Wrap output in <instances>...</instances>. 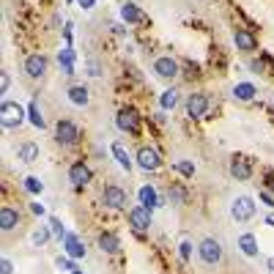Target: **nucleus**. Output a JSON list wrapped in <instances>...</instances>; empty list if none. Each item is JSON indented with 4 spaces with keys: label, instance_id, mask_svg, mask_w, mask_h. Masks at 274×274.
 Masks as SVG:
<instances>
[{
    "label": "nucleus",
    "instance_id": "32",
    "mask_svg": "<svg viewBox=\"0 0 274 274\" xmlns=\"http://www.w3.org/2000/svg\"><path fill=\"white\" fill-rule=\"evenodd\" d=\"M55 266H58V269H61V271H77V266L71 263L69 258H58V260H55Z\"/></svg>",
    "mask_w": 274,
    "mask_h": 274
},
{
    "label": "nucleus",
    "instance_id": "36",
    "mask_svg": "<svg viewBox=\"0 0 274 274\" xmlns=\"http://www.w3.org/2000/svg\"><path fill=\"white\" fill-rule=\"evenodd\" d=\"M189 247H192L189 242H181V244H178V252H181L184 260H189Z\"/></svg>",
    "mask_w": 274,
    "mask_h": 274
},
{
    "label": "nucleus",
    "instance_id": "4",
    "mask_svg": "<svg viewBox=\"0 0 274 274\" xmlns=\"http://www.w3.org/2000/svg\"><path fill=\"white\" fill-rule=\"evenodd\" d=\"M198 252H200V258H203V263H209V266L222 260V244H219L217 239H203L200 247H198Z\"/></svg>",
    "mask_w": 274,
    "mask_h": 274
},
{
    "label": "nucleus",
    "instance_id": "14",
    "mask_svg": "<svg viewBox=\"0 0 274 274\" xmlns=\"http://www.w3.org/2000/svg\"><path fill=\"white\" fill-rule=\"evenodd\" d=\"M69 181L74 186H85L91 181V168H88V165H83V162H74L69 168Z\"/></svg>",
    "mask_w": 274,
    "mask_h": 274
},
{
    "label": "nucleus",
    "instance_id": "41",
    "mask_svg": "<svg viewBox=\"0 0 274 274\" xmlns=\"http://www.w3.org/2000/svg\"><path fill=\"white\" fill-rule=\"evenodd\" d=\"M266 225H271V228H274V211L266 214Z\"/></svg>",
    "mask_w": 274,
    "mask_h": 274
},
{
    "label": "nucleus",
    "instance_id": "30",
    "mask_svg": "<svg viewBox=\"0 0 274 274\" xmlns=\"http://www.w3.org/2000/svg\"><path fill=\"white\" fill-rule=\"evenodd\" d=\"M176 170L178 173H181V176H195V165H192V162H176Z\"/></svg>",
    "mask_w": 274,
    "mask_h": 274
},
{
    "label": "nucleus",
    "instance_id": "15",
    "mask_svg": "<svg viewBox=\"0 0 274 274\" xmlns=\"http://www.w3.org/2000/svg\"><path fill=\"white\" fill-rule=\"evenodd\" d=\"M19 211L17 209H11V206H3V209H0V228H3L6 233L9 230H14L17 225H19Z\"/></svg>",
    "mask_w": 274,
    "mask_h": 274
},
{
    "label": "nucleus",
    "instance_id": "44",
    "mask_svg": "<svg viewBox=\"0 0 274 274\" xmlns=\"http://www.w3.org/2000/svg\"><path fill=\"white\" fill-rule=\"evenodd\" d=\"M71 274H83V271H71Z\"/></svg>",
    "mask_w": 274,
    "mask_h": 274
},
{
    "label": "nucleus",
    "instance_id": "24",
    "mask_svg": "<svg viewBox=\"0 0 274 274\" xmlns=\"http://www.w3.org/2000/svg\"><path fill=\"white\" fill-rule=\"evenodd\" d=\"M99 247H102V252H118L121 250V239L112 236V233H102L99 236Z\"/></svg>",
    "mask_w": 274,
    "mask_h": 274
},
{
    "label": "nucleus",
    "instance_id": "16",
    "mask_svg": "<svg viewBox=\"0 0 274 274\" xmlns=\"http://www.w3.org/2000/svg\"><path fill=\"white\" fill-rule=\"evenodd\" d=\"M66 255H69L71 260L85 258V247L80 244V239L74 236V233H66Z\"/></svg>",
    "mask_w": 274,
    "mask_h": 274
},
{
    "label": "nucleus",
    "instance_id": "40",
    "mask_svg": "<svg viewBox=\"0 0 274 274\" xmlns=\"http://www.w3.org/2000/svg\"><path fill=\"white\" fill-rule=\"evenodd\" d=\"M63 36H66V42H71V25H66V28H63Z\"/></svg>",
    "mask_w": 274,
    "mask_h": 274
},
{
    "label": "nucleus",
    "instance_id": "29",
    "mask_svg": "<svg viewBox=\"0 0 274 274\" xmlns=\"http://www.w3.org/2000/svg\"><path fill=\"white\" fill-rule=\"evenodd\" d=\"M50 230L55 233L58 239H66V233H63V222L58 217H50Z\"/></svg>",
    "mask_w": 274,
    "mask_h": 274
},
{
    "label": "nucleus",
    "instance_id": "33",
    "mask_svg": "<svg viewBox=\"0 0 274 274\" xmlns=\"http://www.w3.org/2000/svg\"><path fill=\"white\" fill-rule=\"evenodd\" d=\"M47 239H50V230H36V233H33V244H36V247H42V244H47Z\"/></svg>",
    "mask_w": 274,
    "mask_h": 274
},
{
    "label": "nucleus",
    "instance_id": "31",
    "mask_svg": "<svg viewBox=\"0 0 274 274\" xmlns=\"http://www.w3.org/2000/svg\"><path fill=\"white\" fill-rule=\"evenodd\" d=\"M170 200H176V206H184L186 203V192L178 189V186H173V189H170Z\"/></svg>",
    "mask_w": 274,
    "mask_h": 274
},
{
    "label": "nucleus",
    "instance_id": "9",
    "mask_svg": "<svg viewBox=\"0 0 274 274\" xmlns=\"http://www.w3.org/2000/svg\"><path fill=\"white\" fill-rule=\"evenodd\" d=\"M137 165H140L145 173H148V170H159V168H162V159H159L156 148H148V145H143V148L137 151Z\"/></svg>",
    "mask_w": 274,
    "mask_h": 274
},
{
    "label": "nucleus",
    "instance_id": "21",
    "mask_svg": "<svg viewBox=\"0 0 274 274\" xmlns=\"http://www.w3.org/2000/svg\"><path fill=\"white\" fill-rule=\"evenodd\" d=\"M121 17H124V22H132V25H137V22H143V11L137 9L135 3H126V6H121Z\"/></svg>",
    "mask_w": 274,
    "mask_h": 274
},
{
    "label": "nucleus",
    "instance_id": "34",
    "mask_svg": "<svg viewBox=\"0 0 274 274\" xmlns=\"http://www.w3.org/2000/svg\"><path fill=\"white\" fill-rule=\"evenodd\" d=\"M9 85H11V77L3 71V74H0V93H9Z\"/></svg>",
    "mask_w": 274,
    "mask_h": 274
},
{
    "label": "nucleus",
    "instance_id": "37",
    "mask_svg": "<svg viewBox=\"0 0 274 274\" xmlns=\"http://www.w3.org/2000/svg\"><path fill=\"white\" fill-rule=\"evenodd\" d=\"M0 271H3V274H11V271H14V263H11L9 258H3V263H0Z\"/></svg>",
    "mask_w": 274,
    "mask_h": 274
},
{
    "label": "nucleus",
    "instance_id": "17",
    "mask_svg": "<svg viewBox=\"0 0 274 274\" xmlns=\"http://www.w3.org/2000/svg\"><path fill=\"white\" fill-rule=\"evenodd\" d=\"M140 203H143L145 209H156V206H162V200H159L153 186H140Z\"/></svg>",
    "mask_w": 274,
    "mask_h": 274
},
{
    "label": "nucleus",
    "instance_id": "23",
    "mask_svg": "<svg viewBox=\"0 0 274 274\" xmlns=\"http://www.w3.org/2000/svg\"><path fill=\"white\" fill-rule=\"evenodd\" d=\"M233 96H236L239 102H252V99H255V85L252 83H239L236 88H233Z\"/></svg>",
    "mask_w": 274,
    "mask_h": 274
},
{
    "label": "nucleus",
    "instance_id": "12",
    "mask_svg": "<svg viewBox=\"0 0 274 274\" xmlns=\"http://www.w3.org/2000/svg\"><path fill=\"white\" fill-rule=\"evenodd\" d=\"M129 225H132L137 233L148 230V228H151V209H145V206H137V209H132V211H129Z\"/></svg>",
    "mask_w": 274,
    "mask_h": 274
},
{
    "label": "nucleus",
    "instance_id": "6",
    "mask_svg": "<svg viewBox=\"0 0 274 274\" xmlns=\"http://www.w3.org/2000/svg\"><path fill=\"white\" fill-rule=\"evenodd\" d=\"M206 112H209V96H206V93H192V96L186 99V115L206 118Z\"/></svg>",
    "mask_w": 274,
    "mask_h": 274
},
{
    "label": "nucleus",
    "instance_id": "10",
    "mask_svg": "<svg viewBox=\"0 0 274 274\" xmlns=\"http://www.w3.org/2000/svg\"><path fill=\"white\" fill-rule=\"evenodd\" d=\"M102 203L107 206V209H126V192L121 189V186H107V189L102 192Z\"/></svg>",
    "mask_w": 274,
    "mask_h": 274
},
{
    "label": "nucleus",
    "instance_id": "19",
    "mask_svg": "<svg viewBox=\"0 0 274 274\" xmlns=\"http://www.w3.org/2000/svg\"><path fill=\"white\" fill-rule=\"evenodd\" d=\"M239 247H242V252L250 258L258 255V239L252 236V233H242V236H239Z\"/></svg>",
    "mask_w": 274,
    "mask_h": 274
},
{
    "label": "nucleus",
    "instance_id": "28",
    "mask_svg": "<svg viewBox=\"0 0 274 274\" xmlns=\"http://www.w3.org/2000/svg\"><path fill=\"white\" fill-rule=\"evenodd\" d=\"M25 189L30 192V195H42V189H44V184L38 181L36 176H30V178H25Z\"/></svg>",
    "mask_w": 274,
    "mask_h": 274
},
{
    "label": "nucleus",
    "instance_id": "39",
    "mask_svg": "<svg viewBox=\"0 0 274 274\" xmlns=\"http://www.w3.org/2000/svg\"><path fill=\"white\" fill-rule=\"evenodd\" d=\"M77 3H80V6H83V9H85V11H91V9H93V3H96V0H77Z\"/></svg>",
    "mask_w": 274,
    "mask_h": 274
},
{
    "label": "nucleus",
    "instance_id": "38",
    "mask_svg": "<svg viewBox=\"0 0 274 274\" xmlns=\"http://www.w3.org/2000/svg\"><path fill=\"white\" fill-rule=\"evenodd\" d=\"M30 211H33V214H38V217H42V214H44V206H42V203H30Z\"/></svg>",
    "mask_w": 274,
    "mask_h": 274
},
{
    "label": "nucleus",
    "instance_id": "43",
    "mask_svg": "<svg viewBox=\"0 0 274 274\" xmlns=\"http://www.w3.org/2000/svg\"><path fill=\"white\" fill-rule=\"evenodd\" d=\"M269 189H274V178H269Z\"/></svg>",
    "mask_w": 274,
    "mask_h": 274
},
{
    "label": "nucleus",
    "instance_id": "3",
    "mask_svg": "<svg viewBox=\"0 0 274 274\" xmlns=\"http://www.w3.org/2000/svg\"><path fill=\"white\" fill-rule=\"evenodd\" d=\"M230 217L236 219V222H247V219H252V217H255V200L247 198V195L236 198V200H233V206H230Z\"/></svg>",
    "mask_w": 274,
    "mask_h": 274
},
{
    "label": "nucleus",
    "instance_id": "1",
    "mask_svg": "<svg viewBox=\"0 0 274 274\" xmlns=\"http://www.w3.org/2000/svg\"><path fill=\"white\" fill-rule=\"evenodd\" d=\"M0 121H3L6 129H19V124L25 121V110L17 102H3V107H0Z\"/></svg>",
    "mask_w": 274,
    "mask_h": 274
},
{
    "label": "nucleus",
    "instance_id": "13",
    "mask_svg": "<svg viewBox=\"0 0 274 274\" xmlns=\"http://www.w3.org/2000/svg\"><path fill=\"white\" fill-rule=\"evenodd\" d=\"M233 42H236V47L242 52H255L258 50V38L252 36L250 30H244V28H239L236 33H233Z\"/></svg>",
    "mask_w": 274,
    "mask_h": 274
},
{
    "label": "nucleus",
    "instance_id": "27",
    "mask_svg": "<svg viewBox=\"0 0 274 274\" xmlns=\"http://www.w3.org/2000/svg\"><path fill=\"white\" fill-rule=\"evenodd\" d=\"M159 104H162L165 110H173V107L178 104V91H173V88H170V91H165V93H162V99H159Z\"/></svg>",
    "mask_w": 274,
    "mask_h": 274
},
{
    "label": "nucleus",
    "instance_id": "35",
    "mask_svg": "<svg viewBox=\"0 0 274 274\" xmlns=\"http://www.w3.org/2000/svg\"><path fill=\"white\" fill-rule=\"evenodd\" d=\"M260 200H263V203L269 206V209H274V195H271L269 189H263V192H260Z\"/></svg>",
    "mask_w": 274,
    "mask_h": 274
},
{
    "label": "nucleus",
    "instance_id": "11",
    "mask_svg": "<svg viewBox=\"0 0 274 274\" xmlns=\"http://www.w3.org/2000/svg\"><path fill=\"white\" fill-rule=\"evenodd\" d=\"M230 176L236 178V181H247V178L252 176V162L242 153H236V156L230 159Z\"/></svg>",
    "mask_w": 274,
    "mask_h": 274
},
{
    "label": "nucleus",
    "instance_id": "26",
    "mask_svg": "<svg viewBox=\"0 0 274 274\" xmlns=\"http://www.w3.org/2000/svg\"><path fill=\"white\" fill-rule=\"evenodd\" d=\"M28 118L36 129H44V118H42V110H38V102H30L28 104Z\"/></svg>",
    "mask_w": 274,
    "mask_h": 274
},
{
    "label": "nucleus",
    "instance_id": "18",
    "mask_svg": "<svg viewBox=\"0 0 274 274\" xmlns=\"http://www.w3.org/2000/svg\"><path fill=\"white\" fill-rule=\"evenodd\" d=\"M17 156L19 159H22V162H36V159H38V145L36 143H30V140H28V143H19V148H17Z\"/></svg>",
    "mask_w": 274,
    "mask_h": 274
},
{
    "label": "nucleus",
    "instance_id": "20",
    "mask_svg": "<svg viewBox=\"0 0 274 274\" xmlns=\"http://www.w3.org/2000/svg\"><path fill=\"white\" fill-rule=\"evenodd\" d=\"M88 88H85V85H71L69 88V102L71 104H77V107H85L88 104Z\"/></svg>",
    "mask_w": 274,
    "mask_h": 274
},
{
    "label": "nucleus",
    "instance_id": "25",
    "mask_svg": "<svg viewBox=\"0 0 274 274\" xmlns=\"http://www.w3.org/2000/svg\"><path fill=\"white\" fill-rule=\"evenodd\" d=\"M58 61H61L66 74H74V50H71V44L63 47V52H61V58H58Z\"/></svg>",
    "mask_w": 274,
    "mask_h": 274
},
{
    "label": "nucleus",
    "instance_id": "2",
    "mask_svg": "<svg viewBox=\"0 0 274 274\" xmlns=\"http://www.w3.org/2000/svg\"><path fill=\"white\" fill-rule=\"evenodd\" d=\"M115 126L121 132H129V135H137L140 132V115L135 107H124V110H118L115 115Z\"/></svg>",
    "mask_w": 274,
    "mask_h": 274
},
{
    "label": "nucleus",
    "instance_id": "22",
    "mask_svg": "<svg viewBox=\"0 0 274 274\" xmlns=\"http://www.w3.org/2000/svg\"><path fill=\"white\" fill-rule=\"evenodd\" d=\"M112 156H115V162L121 165L124 170H132V159H129V151L124 148V143H112Z\"/></svg>",
    "mask_w": 274,
    "mask_h": 274
},
{
    "label": "nucleus",
    "instance_id": "7",
    "mask_svg": "<svg viewBox=\"0 0 274 274\" xmlns=\"http://www.w3.org/2000/svg\"><path fill=\"white\" fill-rule=\"evenodd\" d=\"M47 66H50V61L44 55H28L25 58V74L30 80H42L47 74Z\"/></svg>",
    "mask_w": 274,
    "mask_h": 274
},
{
    "label": "nucleus",
    "instance_id": "8",
    "mask_svg": "<svg viewBox=\"0 0 274 274\" xmlns=\"http://www.w3.org/2000/svg\"><path fill=\"white\" fill-rule=\"evenodd\" d=\"M153 74L162 77V80H176L178 77V63L173 61L170 55L156 58V61H153Z\"/></svg>",
    "mask_w": 274,
    "mask_h": 274
},
{
    "label": "nucleus",
    "instance_id": "5",
    "mask_svg": "<svg viewBox=\"0 0 274 274\" xmlns=\"http://www.w3.org/2000/svg\"><path fill=\"white\" fill-rule=\"evenodd\" d=\"M55 140L61 145H77L80 143V129H77V124H71V121H58L55 126Z\"/></svg>",
    "mask_w": 274,
    "mask_h": 274
},
{
    "label": "nucleus",
    "instance_id": "42",
    "mask_svg": "<svg viewBox=\"0 0 274 274\" xmlns=\"http://www.w3.org/2000/svg\"><path fill=\"white\" fill-rule=\"evenodd\" d=\"M269 269H271V274H274V258H269Z\"/></svg>",
    "mask_w": 274,
    "mask_h": 274
}]
</instances>
